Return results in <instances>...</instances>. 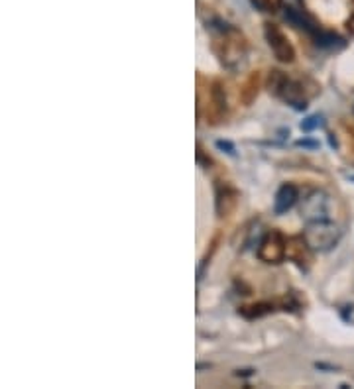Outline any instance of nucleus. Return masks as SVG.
Returning <instances> with one entry per match:
<instances>
[{"label":"nucleus","mask_w":354,"mask_h":389,"mask_svg":"<svg viewBox=\"0 0 354 389\" xmlns=\"http://www.w3.org/2000/svg\"><path fill=\"white\" fill-rule=\"evenodd\" d=\"M329 211H331V197L323 191H315L303 200L302 214L305 222L325 221L329 219Z\"/></svg>","instance_id":"0eeeda50"},{"label":"nucleus","mask_w":354,"mask_h":389,"mask_svg":"<svg viewBox=\"0 0 354 389\" xmlns=\"http://www.w3.org/2000/svg\"><path fill=\"white\" fill-rule=\"evenodd\" d=\"M264 38L270 45L271 53L276 55V59L280 64H293L295 61V47L293 43L290 42V38L285 34L281 32L280 26L276 24H264Z\"/></svg>","instance_id":"39448f33"},{"label":"nucleus","mask_w":354,"mask_h":389,"mask_svg":"<svg viewBox=\"0 0 354 389\" xmlns=\"http://www.w3.org/2000/svg\"><path fill=\"white\" fill-rule=\"evenodd\" d=\"M303 236H305L307 244L311 246L313 252H329L339 244L343 230L334 222L325 219V221L307 222Z\"/></svg>","instance_id":"7ed1b4c3"},{"label":"nucleus","mask_w":354,"mask_h":389,"mask_svg":"<svg viewBox=\"0 0 354 389\" xmlns=\"http://www.w3.org/2000/svg\"><path fill=\"white\" fill-rule=\"evenodd\" d=\"M299 199V189H297V185H293V183H283L278 193H276V199H274V211L276 214H283V212H288L292 209L293 205L297 203Z\"/></svg>","instance_id":"9d476101"},{"label":"nucleus","mask_w":354,"mask_h":389,"mask_svg":"<svg viewBox=\"0 0 354 389\" xmlns=\"http://www.w3.org/2000/svg\"><path fill=\"white\" fill-rule=\"evenodd\" d=\"M346 30H348L351 34H354V12L351 14V18L346 20Z\"/></svg>","instance_id":"dca6fc26"},{"label":"nucleus","mask_w":354,"mask_h":389,"mask_svg":"<svg viewBox=\"0 0 354 389\" xmlns=\"http://www.w3.org/2000/svg\"><path fill=\"white\" fill-rule=\"evenodd\" d=\"M239 191L229 181H217L215 185V212L219 219H229L239 207Z\"/></svg>","instance_id":"423d86ee"},{"label":"nucleus","mask_w":354,"mask_h":389,"mask_svg":"<svg viewBox=\"0 0 354 389\" xmlns=\"http://www.w3.org/2000/svg\"><path fill=\"white\" fill-rule=\"evenodd\" d=\"M311 246L307 244L305 236H290L288 238V260H292L297 267L307 270V263L311 262Z\"/></svg>","instance_id":"1a4fd4ad"},{"label":"nucleus","mask_w":354,"mask_h":389,"mask_svg":"<svg viewBox=\"0 0 354 389\" xmlns=\"http://www.w3.org/2000/svg\"><path fill=\"white\" fill-rule=\"evenodd\" d=\"M317 126H321V116H311L305 122H302V130H305V132H311L313 128Z\"/></svg>","instance_id":"2eb2a0df"},{"label":"nucleus","mask_w":354,"mask_h":389,"mask_svg":"<svg viewBox=\"0 0 354 389\" xmlns=\"http://www.w3.org/2000/svg\"><path fill=\"white\" fill-rule=\"evenodd\" d=\"M252 4L262 12H268V14H276L283 6V0H252Z\"/></svg>","instance_id":"4468645a"},{"label":"nucleus","mask_w":354,"mask_h":389,"mask_svg":"<svg viewBox=\"0 0 354 389\" xmlns=\"http://www.w3.org/2000/svg\"><path fill=\"white\" fill-rule=\"evenodd\" d=\"M258 93H260V73L254 71V73L246 77L244 85L240 87V101H242V105L250 106L256 101Z\"/></svg>","instance_id":"9b49d317"},{"label":"nucleus","mask_w":354,"mask_h":389,"mask_svg":"<svg viewBox=\"0 0 354 389\" xmlns=\"http://www.w3.org/2000/svg\"><path fill=\"white\" fill-rule=\"evenodd\" d=\"M313 40L315 43L319 45V47H327V50H339V47H344V40L341 36H337L333 32H325V30H317V32H313Z\"/></svg>","instance_id":"f8f14e48"},{"label":"nucleus","mask_w":354,"mask_h":389,"mask_svg":"<svg viewBox=\"0 0 354 389\" xmlns=\"http://www.w3.org/2000/svg\"><path fill=\"white\" fill-rule=\"evenodd\" d=\"M288 238L280 230H268L258 244V260L268 265H278L288 256Z\"/></svg>","instance_id":"20e7f679"},{"label":"nucleus","mask_w":354,"mask_h":389,"mask_svg":"<svg viewBox=\"0 0 354 389\" xmlns=\"http://www.w3.org/2000/svg\"><path fill=\"white\" fill-rule=\"evenodd\" d=\"M217 146L222 147V149H225V147H227V149H230V152H234V147L230 146L229 142H219V144H217Z\"/></svg>","instance_id":"f3484780"},{"label":"nucleus","mask_w":354,"mask_h":389,"mask_svg":"<svg viewBox=\"0 0 354 389\" xmlns=\"http://www.w3.org/2000/svg\"><path fill=\"white\" fill-rule=\"evenodd\" d=\"M208 118L213 124L222 122L227 115H229V101H227V93L220 81H213L211 83V91H208Z\"/></svg>","instance_id":"6e6552de"},{"label":"nucleus","mask_w":354,"mask_h":389,"mask_svg":"<svg viewBox=\"0 0 354 389\" xmlns=\"http://www.w3.org/2000/svg\"><path fill=\"white\" fill-rule=\"evenodd\" d=\"M274 311V303H254V305H246L240 309V315L246 316V318H260L264 315H270Z\"/></svg>","instance_id":"ddd939ff"},{"label":"nucleus","mask_w":354,"mask_h":389,"mask_svg":"<svg viewBox=\"0 0 354 389\" xmlns=\"http://www.w3.org/2000/svg\"><path fill=\"white\" fill-rule=\"evenodd\" d=\"M266 87L271 95L281 98L283 103L293 106L295 110H305L307 103H309V95L305 91L302 81L292 79L290 75H285L280 69H271L266 79Z\"/></svg>","instance_id":"f257e3e1"},{"label":"nucleus","mask_w":354,"mask_h":389,"mask_svg":"<svg viewBox=\"0 0 354 389\" xmlns=\"http://www.w3.org/2000/svg\"><path fill=\"white\" fill-rule=\"evenodd\" d=\"M215 52L219 55L220 64L232 67L239 64L246 52V40L236 28H230L229 24H220L219 32L215 34Z\"/></svg>","instance_id":"f03ea898"}]
</instances>
